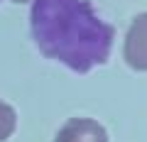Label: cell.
<instances>
[{
  "instance_id": "obj_1",
  "label": "cell",
  "mask_w": 147,
  "mask_h": 142,
  "mask_svg": "<svg viewBox=\"0 0 147 142\" xmlns=\"http://www.w3.org/2000/svg\"><path fill=\"white\" fill-rule=\"evenodd\" d=\"M30 27L42 54L79 74L103 64L115 37L88 0H34Z\"/></svg>"
},
{
  "instance_id": "obj_2",
  "label": "cell",
  "mask_w": 147,
  "mask_h": 142,
  "mask_svg": "<svg viewBox=\"0 0 147 142\" xmlns=\"http://www.w3.org/2000/svg\"><path fill=\"white\" fill-rule=\"evenodd\" d=\"M125 61L137 71H147V12L137 15L125 37Z\"/></svg>"
},
{
  "instance_id": "obj_3",
  "label": "cell",
  "mask_w": 147,
  "mask_h": 142,
  "mask_svg": "<svg viewBox=\"0 0 147 142\" xmlns=\"http://www.w3.org/2000/svg\"><path fill=\"white\" fill-rule=\"evenodd\" d=\"M54 142H108V132L96 120L74 118L57 132Z\"/></svg>"
},
{
  "instance_id": "obj_4",
  "label": "cell",
  "mask_w": 147,
  "mask_h": 142,
  "mask_svg": "<svg viewBox=\"0 0 147 142\" xmlns=\"http://www.w3.org/2000/svg\"><path fill=\"white\" fill-rule=\"evenodd\" d=\"M15 122H17V115L7 103L0 100V142H5L7 137L15 132Z\"/></svg>"
},
{
  "instance_id": "obj_5",
  "label": "cell",
  "mask_w": 147,
  "mask_h": 142,
  "mask_svg": "<svg viewBox=\"0 0 147 142\" xmlns=\"http://www.w3.org/2000/svg\"><path fill=\"white\" fill-rule=\"evenodd\" d=\"M15 3H30V0H15Z\"/></svg>"
}]
</instances>
